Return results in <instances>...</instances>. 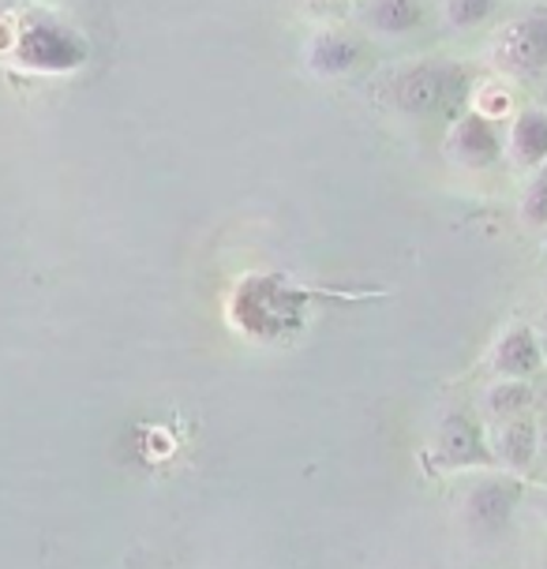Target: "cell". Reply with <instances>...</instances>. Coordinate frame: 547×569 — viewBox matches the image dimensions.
Listing matches in <instances>:
<instances>
[{"instance_id": "cell-1", "label": "cell", "mask_w": 547, "mask_h": 569, "mask_svg": "<svg viewBox=\"0 0 547 569\" xmlns=\"http://www.w3.org/2000/svg\"><path fill=\"white\" fill-rule=\"evenodd\" d=\"M495 64L510 76H540L547 68V12H536L514 19L495 38Z\"/></svg>"}, {"instance_id": "cell-2", "label": "cell", "mask_w": 547, "mask_h": 569, "mask_svg": "<svg viewBox=\"0 0 547 569\" xmlns=\"http://www.w3.org/2000/svg\"><path fill=\"white\" fill-rule=\"evenodd\" d=\"M495 368L506 379H529V375L544 368V345L536 341L529 327H510L503 333L499 349H495Z\"/></svg>"}, {"instance_id": "cell-3", "label": "cell", "mask_w": 547, "mask_h": 569, "mask_svg": "<svg viewBox=\"0 0 547 569\" xmlns=\"http://www.w3.org/2000/svg\"><path fill=\"white\" fill-rule=\"evenodd\" d=\"M506 150L525 169H536L547 161V109H525L514 117L510 136H506Z\"/></svg>"}, {"instance_id": "cell-4", "label": "cell", "mask_w": 547, "mask_h": 569, "mask_svg": "<svg viewBox=\"0 0 547 569\" xmlns=\"http://www.w3.org/2000/svg\"><path fill=\"white\" fill-rule=\"evenodd\" d=\"M454 150L465 166H491L499 158V136H495V124L484 113L465 117L458 128H454Z\"/></svg>"}, {"instance_id": "cell-5", "label": "cell", "mask_w": 547, "mask_h": 569, "mask_svg": "<svg viewBox=\"0 0 547 569\" xmlns=\"http://www.w3.org/2000/svg\"><path fill=\"white\" fill-rule=\"evenodd\" d=\"M536 450H540V431H536L533 420H525V416H506L503 431H499V453L506 457V465H514V469H525V465L533 461Z\"/></svg>"}, {"instance_id": "cell-6", "label": "cell", "mask_w": 547, "mask_h": 569, "mask_svg": "<svg viewBox=\"0 0 547 569\" xmlns=\"http://www.w3.org/2000/svg\"><path fill=\"white\" fill-rule=\"evenodd\" d=\"M521 218L529 221V226H536V229L547 226V161H544V166H536V177L529 180V188H525Z\"/></svg>"}, {"instance_id": "cell-7", "label": "cell", "mask_w": 547, "mask_h": 569, "mask_svg": "<svg viewBox=\"0 0 547 569\" xmlns=\"http://www.w3.org/2000/svg\"><path fill=\"white\" fill-rule=\"evenodd\" d=\"M529 401H533V390L521 379H510L491 390V412H499V416H518Z\"/></svg>"}, {"instance_id": "cell-8", "label": "cell", "mask_w": 547, "mask_h": 569, "mask_svg": "<svg viewBox=\"0 0 547 569\" xmlns=\"http://www.w3.org/2000/svg\"><path fill=\"white\" fill-rule=\"evenodd\" d=\"M447 442H450V453L454 461H469V457H480V439H476V431L465 420H450L447 423Z\"/></svg>"}, {"instance_id": "cell-9", "label": "cell", "mask_w": 547, "mask_h": 569, "mask_svg": "<svg viewBox=\"0 0 547 569\" xmlns=\"http://www.w3.org/2000/svg\"><path fill=\"white\" fill-rule=\"evenodd\" d=\"M488 12H491V0H450V19L461 27L480 23Z\"/></svg>"}, {"instance_id": "cell-10", "label": "cell", "mask_w": 547, "mask_h": 569, "mask_svg": "<svg viewBox=\"0 0 547 569\" xmlns=\"http://www.w3.org/2000/svg\"><path fill=\"white\" fill-rule=\"evenodd\" d=\"M544 319H547V311H544Z\"/></svg>"}]
</instances>
